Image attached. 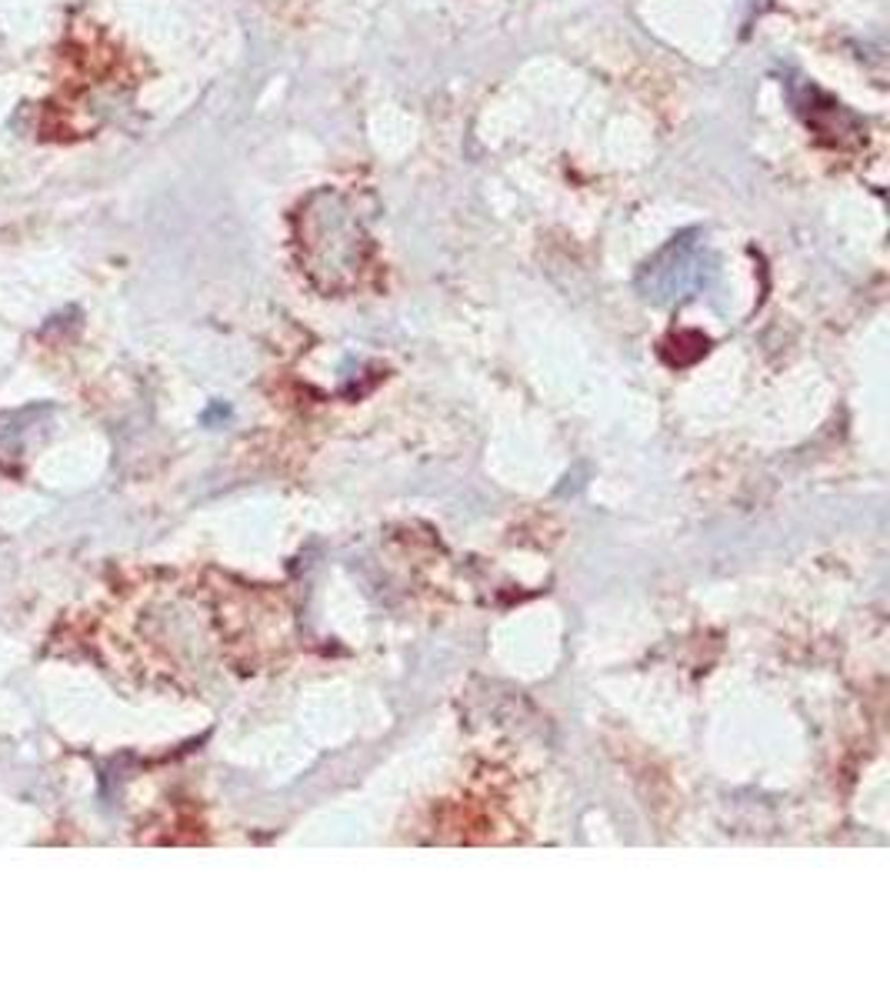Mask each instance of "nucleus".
Here are the masks:
<instances>
[{"instance_id":"nucleus-1","label":"nucleus","mask_w":890,"mask_h":1001,"mask_svg":"<svg viewBox=\"0 0 890 1001\" xmlns=\"http://www.w3.org/2000/svg\"><path fill=\"white\" fill-rule=\"evenodd\" d=\"M294 224H297L300 257L324 287H344L360 274L367 254V234L354 204L340 190L334 187L314 190L300 204Z\"/></svg>"},{"instance_id":"nucleus-2","label":"nucleus","mask_w":890,"mask_h":1001,"mask_svg":"<svg viewBox=\"0 0 890 1001\" xmlns=\"http://www.w3.org/2000/svg\"><path fill=\"white\" fill-rule=\"evenodd\" d=\"M708 254L691 234L674 237L654 261H647L641 274V291L651 301H678L698 291L708 281Z\"/></svg>"},{"instance_id":"nucleus-3","label":"nucleus","mask_w":890,"mask_h":1001,"mask_svg":"<svg viewBox=\"0 0 890 1001\" xmlns=\"http://www.w3.org/2000/svg\"><path fill=\"white\" fill-rule=\"evenodd\" d=\"M794 94V107L804 117V124L818 134V140L831 144V147H851L864 137V124L858 114H851L844 104H838L834 97H828L821 87H814L811 80H801L791 87Z\"/></svg>"}]
</instances>
